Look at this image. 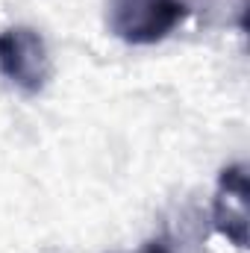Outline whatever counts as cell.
I'll use <instances>...</instances> for the list:
<instances>
[{"instance_id": "obj_1", "label": "cell", "mask_w": 250, "mask_h": 253, "mask_svg": "<svg viewBox=\"0 0 250 253\" xmlns=\"http://www.w3.org/2000/svg\"><path fill=\"white\" fill-rule=\"evenodd\" d=\"M0 80L27 97H36L50 85L53 56L36 27L15 24L0 30Z\"/></svg>"}, {"instance_id": "obj_2", "label": "cell", "mask_w": 250, "mask_h": 253, "mask_svg": "<svg viewBox=\"0 0 250 253\" xmlns=\"http://www.w3.org/2000/svg\"><path fill=\"white\" fill-rule=\"evenodd\" d=\"M191 12V0H109L106 24L126 44H156L183 27Z\"/></svg>"}, {"instance_id": "obj_3", "label": "cell", "mask_w": 250, "mask_h": 253, "mask_svg": "<svg viewBox=\"0 0 250 253\" xmlns=\"http://www.w3.org/2000/svg\"><path fill=\"white\" fill-rule=\"evenodd\" d=\"M212 227L239 251L248 248V168L227 165L218 174L212 197Z\"/></svg>"}, {"instance_id": "obj_4", "label": "cell", "mask_w": 250, "mask_h": 253, "mask_svg": "<svg viewBox=\"0 0 250 253\" xmlns=\"http://www.w3.org/2000/svg\"><path fill=\"white\" fill-rule=\"evenodd\" d=\"M141 253H174V251H171V245H168L165 239H153V242L144 245V251Z\"/></svg>"}]
</instances>
